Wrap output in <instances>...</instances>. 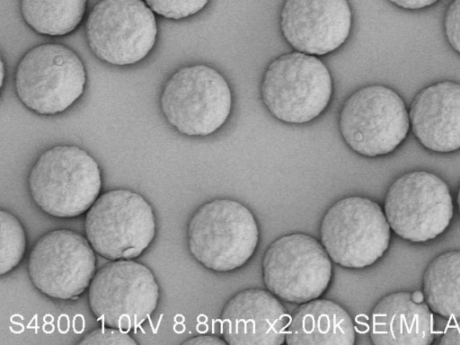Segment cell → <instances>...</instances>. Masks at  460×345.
I'll use <instances>...</instances> for the list:
<instances>
[{
    "label": "cell",
    "mask_w": 460,
    "mask_h": 345,
    "mask_svg": "<svg viewBox=\"0 0 460 345\" xmlns=\"http://www.w3.org/2000/svg\"><path fill=\"white\" fill-rule=\"evenodd\" d=\"M332 93V81L326 66L316 56L296 50L271 61L261 84L267 110L290 124L317 118L327 108Z\"/></svg>",
    "instance_id": "cell-3"
},
{
    "label": "cell",
    "mask_w": 460,
    "mask_h": 345,
    "mask_svg": "<svg viewBox=\"0 0 460 345\" xmlns=\"http://www.w3.org/2000/svg\"><path fill=\"white\" fill-rule=\"evenodd\" d=\"M394 5L406 10H420L436 4L438 0H388Z\"/></svg>",
    "instance_id": "cell-26"
},
{
    "label": "cell",
    "mask_w": 460,
    "mask_h": 345,
    "mask_svg": "<svg viewBox=\"0 0 460 345\" xmlns=\"http://www.w3.org/2000/svg\"><path fill=\"white\" fill-rule=\"evenodd\" d=\"M190 252L207 269L228 272L243 266L259 241L257 222L243 204L218 199L200 206L187 229Z\"/></svg>",
    "instance_id": "cell-2"
},
{
    "label": "cell",
    "mask_w": 460,
    "mask_h": 345,
    "mask_svg": "<svg viewBox=\"0 0 460 345\" xmlns=\"http://www.w3.org/2000/svg\"><path fill=\"white\" fill-rule=\"evenodd\" d=\"M384 212L397 235L412 243H424L446 231L454 206L443 180L427 171H412L391 184Z\"/></svg>",
    "instance_id": "cell-12"
},
{
    "label": "cell",
    "mask_w": 460,
    "mask_h": 345,
    "mask_svg": "<svg viewBox=\"0 0 460 345\" xmlns=\"http://www.w3.org/2000/svg\"><path fill=\"white\" fill-rule=\"evenodd\" d=\"M182 344H209V345H226L227 344L225 340H222L215 335L200 334L182 342Z\"/></svg>",
    "instance_id": "cell-27"
},
{
    "label": "cell",
    "mask_w": 460,
    "mask_h": 345,
    "mask_svg": "<svg viewBox=\"0 0 460 345\" xmlns=\"http://www.w3.org/2000/svg\"><path fill=\"white\" fill-rule=\"evenodd\" d=\"M408 111L411 130L422 146L436 153L460 149V84L441 81L421 89Z\"/></svg>",
    "instance_id": "cell-16"
},
{
    "label": "cell",
    "mask_w": 460,
    "mask_h": 345,
    "mask_svg": "<svg viewBox=\"0 0 460 345\" xmlns=\"http://www.w3.org/2000/svg\"><path fill=\"white\" fill-rule=\"evenodd\" d=\"M87 0H20L22 19L45 36H65L84 19Z\"/></svg>",
    "instance_id": "cell-20"
},
{
    "label": "cell",
    "mask_w": 460,
    "mask_h": 345,
    "mask_svg": "<svg viewBox=\"0 0 460 345\" xmlns=\"http://www.w3.org/2000/svg\"><path fill=\"white\" fill-rule=\"evenodd\" d=\"M356 332L346 310L334 301L315 298L291 314L286 332L288 345H353Z\"/></svg>",
    "instance_id": "cell-18"
},
{
    "label": "cell",
    "mask_w": 460,
    "mask_h": 345,
    "mask_svg": "<svg viewBox=\"0 0 460 345\" xmlns=\"http://www.w3.org/2000/svg\"><path fill=\"white\" fill-rule=\"evenodd\" d=\"M411 296H412L413 300H415L416 302L424 301V296H423L422 291H415V292L411 293Z\"/></svg>",
    "instance_id": "cell-29"
},
{
    "label": "cell",
    "mask_w": 460,
    "mask_h": 345,
    "mask_svg": "<svg viewBox=\"0 0 460 345\" xmlns=\"http://www.w3.org/2000/svg\"><path fill=\"white\" fill-rule=\"evenodd\" d=\"M369 335L376 345L431 344V310L425 301L413 300L410 292L386 295L373 308Z\"/></svg>",
    "instance_id": "cell-17"
},
{
    "label": "cell",
    "mask_w": 460,
    "mask_h": 345,
    "mask_svg": "<svg viewBox=\"0 0 460 345\" xmlns=\"http://www.w3.org/2000/svg\"><path fill=\"white\" fill-rule=\"evenodd\" d=\"M424 301L431 312L460 320V251H449L433 259L422 277Z\"/></svg>",
    "instance_id": "cell-19"
},
{
    "label": "cell",
    "mask_w": 460,
    "mask_h": 345,
    "mask_svg": "<svg viewBox=\"0 0 460 345\" xmlns=\"http://www.w3.org/2000/svg\"><path fill=\"white\" fill-rule=\"evenodd\" d=\"M267 289L282 301L303 304L319 298L332 273V260L314 236L295 233L272 242L261 261Z\"/></svg>",
    "instance_id": "cell-11"
},
{
    "label": "cell",
    "mask_w": 460,
    "mask_h": 345,
    "mask_svg": "<svg viewBox=\"0 0 460 345\" xmlns=\"http://www.w3.org/2000/svg\"><path fill=\"white\" fill-rule=\"evenodd\" d=\"M444 31L448 44L460 55V0H453L447 6Z\"/></svg>",
    "instance_id": "cell-24"
},
{
    "label": "cell",
    "mask_w": 460,
    "mask_h": 345,
    "mask_svg": "<svg viewBox=\"0 0 460 345\" xmlns=\"http://www.w3.org/2000/svg\"><path fill=\"white\" fill-rule=\"evenodd\" d=\"M439 344H460V320H454L447 326Z\"/></svg>",
    "instance_id": "cell-25"
},
{
    "label": "cell",
    "mask_w": 460,
    "mask_h": 345,
    "mask_svg": "<svg viewBox=\"0 0 460 345\" xmlns=\"http://www.w3.org/2000/svg\"><path fill=\"white\" fill-rule=\"evenodd\" d=\"M85 67L78 55L58 43L29 49L19 60L14 89L21 102L40 115L65 111L83 94Z\"/></svg>",
    "instance_id": "cell-5"
},
{
    "label": "cell",
    "mask_w": 460,
    "mask_h": 345,
    "mask_svg": "<svg viewBox=\"0 0 460 345\" xmlns=\"http://www.w3.org/2000/svg\"><path fill=\"white\" fill-rule=\"evenodd\" d=\"M275 295L261 288L242 290L225 305L220 318L228 345H280L290 316Z\"/></svg>",
    "instance_id": "cell-15"
},
{
    "label": "cell",
    "mask_w": 460,
    "mask_h": 345,
    "mask_svg": "<svg viewBox=\"0 0 460 345\" xmlns=\"http://www.w3.org/2000/svg\"><path fill=\"white\" fill-rule=\"evenodd\" d=\"M151 10L165 19L181 20L198 13L208 0H144Z\"/></svg>",
    "instance_id": "cell-22"
},
{
    "label": "cell",
    "mask_w": 460,
    "mask_h": 345,
    "mask_svg": "<svg viewBox=\"0 0 460 345\" xmlns=\"http://www.w3.org/2000/svg\"><path fill=\"white\" fill-rule=\"evenodd\" d=\"M391 228L384 210L359 196L332 205L320 225V241L331 260L349 269L375 263L387 250Z\"/></svg>",
    "instance_id": "cell-7"
},
{
    "label": "cell",
    "mask_w": 460,
    "mask_h": 345,
    "mask_svg": "<svg viewBox=\"0 0 460 345\" xmlns=\"http://www.w3.org/2000/svg\"><path fill=\"white\" fill-rule=\"evenodd\" d=\"M0 73H1L0 86L3 87L4 78H5V65H4L3 58H1V60H0Z\"/></svg>",
    "instance_id": "cell-28"
},
{
    "label": "cell",
    "mask_w": 460,
    "mask_h": 345,
    "mask_svg": "<svg viewBox=\"0 0 460 345\" xmlns=\"http://www.w3.org/2000/svg\"><path fill=\"white\" fill-rule=\"evenodd\" d=\"M85 37L91 51L102 61L134 65L155 44V13L144 0H100L86 18Z\"/></svg>",
    "instance_id": "cell-10"
},
{
    "label": "cell",
    "mask_w": 460,
    "mask_h": 345,
    "mask_svg": "<svg viewBox=\"0 0 460 345\" xmlns=\"http://www.w3.org/2000/svg\"><path fill=\"white\" fill-rule=\"evenodd\" d=\"M409 111L402 97L381 84L351 93L339 113L340 133L355 153L376 157L394 152L410 129Z\"/></svg>",
    "instance_id": "cell-6"
},
{
    "label": "cell",
    "mask_w": 460,
    "mask_h": 345,
    "mask_svg": "<svg viewBox=\"0 0 460 345\" xmlns=\"http://www.w3.org/2000/svg\"><path fill=\"white\" fill-rule=\"evenodd\" d=\"M84 233L94 252L106 259L137 258L155 237L153 208L135 191H106L87 210Z\"/></svg>",
    "instance_id": "cell-8"
},
{
    "label": "cell",
    "mask_w": 460,
    "mask_h": 345,
    "mask_svg": "<svg viewBox=\"0 0 460 345\" xmlns=\"http://www.w3.org/2000/svg\"><path fill=\"white\" fill-rule=\"evenodd\" d=\"M88 240L67 229L42 235L32 247L28 272L33 286L57 299L77 298L95 274V255Z\"/></svg>",
    "instance_id": "cell-13"
},
{
    "label": "cell",
    "mask_w": 460,
    "mask_h": 345,
    "mask_svg": "<svg viewBox=\"0 0 460 345\" xmlns=\"http://www.w3.org/2000/svg\"><path fill=\"white\" fill-rule=\"evenodd\" d=\"M456 201H457V206H458V211H459V214H460V185H459V189H458V191H457Z\"/></svg>",
    "instance_id": "cell-30"
},
{
    "label": "cell",
    "mask_w": 460,
    "mask_h": 345,
    "mask_svg": "<svg viewBox=\"0 0 460 345\" xmlns=\"http://www.w3.org/2000/svg\"><path fill=\"white\" fill-rule=\"evenodd\" d=\"M279 28L296 51L323 56L339 49L351 28L347 0H284Z\"/></svg>",
    "instance_id": "cell-14"
},
{
    "label": "cell",
    "mask_w": 460,
    "mask_h": 345,
    "mask_svg": "<svg viewBox=\"0 0 460 345\" xmlns=\"http://www.w3.org/2000/svg\"><path fill=\"white\" fill-rule=\"evenodd\" d=\"M80 345H107V344H132L136 345L137 341L128 333V332L102 325L86 333L77 342Z\"/></svg>",
    "instance_id": "cell-23"
},
{
    "label": "cell",
    "mask_w": 460,
    "mask_h": 345,
    "mask_svg": "<svg viewBox=\"0 0 460 345\" xmlns=\"http://www.w3.org/2000/svg\"><path fill=\"white\" fill-rule=\"evenodd\" d=\"M159 288L153 272L133 260H115L97 270L88 287V302L104 326L137 330L155 311Z\"/></svg>",
    "instance_id": "cell-9"
},
{
    "label": "cell",
    "mask_w": 460,
    "mask_h": 345,
    "mask_svg": "<svg viewBox=\"0 0 460 345\" xmlns=\"http://www.w3.org/2000/svg\"><path fill=\"white\" fill-rule=\"evenodd\" d=\"M26 248L24 229L10 212L0 211V274L15 268L22 261Z\"/></svg>",
    "instance_id": "cell-21"
},
{
    "label": "cell",
    "mask_w": 460,
    "mask_h": 345,
    "mask_svg": "<svg viewBox=\"0 0 460 345\" xmlns=\"http://www.w3.org/2000/svg\"><path fill=\"white\" fill-rule=\"evenodd\" d=\"M160 107L164 119L181 134L205 137L219 129L228 119L232 93L217 70L194 64L181 67L168 78Z\"/></svg>",
    "instance_id": "cell-4"
},
{
    "label": "cell",
    "mask_w": 460,
    "mask_h": 345,
    "mask_svg": "<svg viewBox=\"0 0 460 345\" xmlns=\"http://www.w3.org/2000/svg\"><path fill=\"white\" fill-rule=\"evenodd\" d=\"M28 187L34 203L61 218L87 212L99 197L101 170L86 151L57 146L43 152L31 170Z\"/></svg>",
    "instance_id": "cell-1"
}]
</instances>
